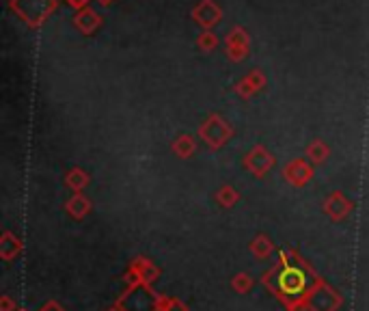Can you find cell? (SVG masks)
Listing matches in <instances>:
<instances>
[{"mask_svg": "<svg viewBox=\"0 0 369 311\" xmlns=\"http://www.w3.org/2000/svg\"><path fill=\"white\" fill-rule=\"evenodd\" d=\"M307 264L298 258L296 251H285L281 253L279 264L266 272L268 277L277 279V283H270V292L275 296H279L289 311H302V305H307L304 294H311L309 289V277H307Z\"/></svg>", "mask_w": 369, "mask_h": 311, "instance_id": "cell-1", "label": "cell"}, {"mask_svg": "<svg viewBox=\"0 0 369 311\" xmlns=\"http://www.w3.org/2000/svg\"><path fill=\"white\" fill-rule=\"evenodd\" d=\"M132 270H134L136 275H139L145 283L155 281V279H158V275H160V270L155 268L147 258H136L134 264H132Z\"/></svg>", "mask_w": 369, "mask_h": 311, "instance_id": "cell-2", "label": "cell"}, {"mask_svg": "<svg viewBox=\"0 0 369 311\" xmlns=\"http://www.w3.org/2000/svg\"><path fill=\"white\" fill-rule=\"evenodd\" d=\"M19 251H22V242H19L11 231H5L3 242H0V255H3L7 262H11Z\"/></svg>", "mask_w": 369, "mask_h": 311, "instance_id": "cell-3", "label": "cell"}, {"mask_svg": "<svg viewBox=\"0 0 369 311\" xmlns=\"http://www.w3.org/2000/svg\"><path fill=\"white\" fill-rule=\"evenodd\" d=\"M272 249H275V244L270 242L268 236H257L255 240L250 242V253H252V255H255V258H261V260L270 255Z\"/></svg>", "mask_w": 369, "mask_h": 311, "instance_id": "cell-4", "label": "cell"}, {"mask_svg": "<svg viewBox=\"0 0 369 311\" xmlns=\"http://www.w3.org/2000/svg\"><path fill=\"white\" fill-rule=\"evenodd\" d=\"M67 210L74 214L76 219H83L85 214L89 212V201H87V199H83V197H78V199H74V201H69V203H67Z\"/></svg>", "mask_w": 369, "mask_h": 311, "instance_id": "cell-5", "label": "cell"}, {"mask_svg": "<svg viewBox=\"0 0 369 311\" xmlns=\"http://www.w3.org/2000/svg\"><path fill=\"white\" fill-rule=\"evenodd\" d=\"M231 285H233V289H236V292H240V294H246V292L252 287V279L248 275H236V277H233V281H231Z\"/></svg>", "mask_w": 369, "mask_h": 311, "instance_id": "cell-6", "label": "cell"}, {"mask_svg": "<svg viewBox=\"0 0 369 311\" xmlns=\"http://www.w3.org/2000/svg\"><path fill=\"white\" fill-rule=\"evenodd\" d=\"M158 311H188L178 299H158Z\"/></svg>", "mask_w": 369, "mask_h": 311, "instance_id": "cell-7", "label": "cell"}, {"mask_svg": "<svg viewBox=\"0 0 369 311\" xmlns=\"http://www.w3.org/2000/svg\"><path fill=\"white\" fill-rule=\"evenodd\" d=\"M218 201L227 208V205H231L233 201H236V194H231V188L227 186V188H223V190L218 192Z\"/></svg>", "mask_w": 369, "mask_h": 311, "instance_id": "cell-8", "label": "cell"}, {"mask_svg": "<svg viewBox=\"0 0 369 311\" xmlns=\"http://www.w3.org/2000/svg\"><path fill=\"white\" fill-rule=\"evenodd\" d=\"M42 311H63V307L52 301V303H46V305L42 307Z\"/></svg>", "mask_w": 369, "mask_h": 311, "instance_id": "cell-9", "label": "cell"}, {"mask_svg": "<svg viewBox=\"0 0 369 311\" xmlns=\"http://www.w3.org/2000/svg\"><path fill=\"white\" fill-rule=\"evenodd\" d=\"M0 305H3V311H11L13 309V303L9 296H3V301H0Z\"/></svg>", "mask_w": 369, "mask_h": 311, "instance_id": "cell-10", "label": "cell"}, {"mask_svg": "<svg viewBox=\"0 0 369 311\" xmlns=\"http://www.w3.org/2000/svg\"><path fill=\"white\" fill-rule=\"evenodd\" d=\"M110 311H119V309H110ZM121 311H123V309H121Z\"/></svg>", "mask_w": 369, "mask_h": 311, "instance_id": "cell-11", "label": "cell"}, {"mask_svg": "<svg viewBox=\"0 0 369 311\" xmlns=\"http://www.w3.org/2000/svg\"><path fill=\"white\" fill-rule=\"evenodd\" d=\"M17 311H26V309H17Z\"/></svg>", "mask_w": 369, "mask_h": 311, "instance_id": "cell-12", "label": "cell"}]
</instances>
